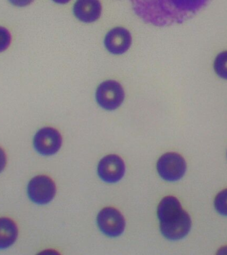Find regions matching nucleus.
I'll return each mask as SVG.
<instances>
[{
    "label": "nucleus",
    "instance_id": "f257e3e1",
    "mask_svg": "<svg viewBox=\"0 0 227 255\" xmlns=\"http://www.w3.org/2000/svg\"><path fill=\"white\" fill-rule=\"evenodd\" d=\"M133 11L157 27L181 24L204 9L212 0H130Z\"/></svg>",
    "mask_w": 227,
    "mask_h": 255
},
{
    "label": "nucleus",
    "instance_id": "f03ea898",
    "mask_svg": "<svg viewBox=\"0 0 227 255\" xmlns=\"http://www.w3.org/2000/svg\"><path fill=\"white\" fill-rule=\"evenodd\" d=\"M124 97L123 87L118 82L113 80L102 83L96 92L98 104L107 111H114L120 107Z\"/></svg>",
    "mask_w": 227,
    "mask_h": 255
},
{
    "label": "nucleus",
    "instance_id": "7ed1b4c3",
    "mask_svg": "<svg viewBox=\"0 0 227 255\" xmlns=\"http://www.w3.org/2000/svg\"><path fill=\"white\" fill-rule=\"evenodd\" d=\"M186 162L178 153H165L159 159L157 169L159 175L165 180L175 181L182 178L186 171Z\"/></svg>",
    "mask_w": 227,
    "mask_h": 255
},
{
    "label": "nucleus",
    "instance_id": "20e7f679",
    "mask_svg": "<svg viewBox=\"0 0 227 255\" xmlns=\"http://www.w3.org/2000/svg\"><path fill=\"white\" fill-rule=\"evenodd\" d=\"M27 191L29 198L34 203L40 205L47 204L55 197V184L50 177L39 175L30 181Z\"/></svg>",
    "mask_w": 227,
    "mask_h": 255
},
{
    "label": "nucleus",
    "instance_id": "39448f33",
    "mask_svg": "<svg viewBox=\"0 0 227 255\" xmlns=\"http://www.w3.org/2000/svg\"><path fill=\"white\" fill-rule=\"evenodd\" d=\"M97 223L100 229L107 236L116 237L123 232L125 220L117 209L106 207L99 213Z\"/></svg>",
    "mask_w": 227,
    "mask_h": 255
},
{
    "label": "nucleus",
    "instance_id": "423d86ee",
    "mask_svg": "<svg viewBox=\"0 0 227 255\" xmlns=\"http://www.w3.org/2000/svg\"><path fill=\"white\" fill-rule=\"evenodd\" d=\"M191 227V217L184 210L165 222L160 223L161 233L165 238L172 241L184 238Z\"/></svg>",
    "mask_w": 227,
    "mask_h": 255
},
{
    "label": "nucleus",
    "instance_id": "0eeeda50",
    "mask_svg": "<svg viewBox=\"0 0 227 255\" xmlns=\"http://www.w3.org/2000/svg\"><path fill=\"white\" fill-rule=\"evenodd\" d=\"M34 146L36 150L44 155L55 154L62 144V137L59 131L51 127L39 129L34 137Z\"/></svg>",
    "mask_w": 227,
    "mask_h": 255
},
{
    "label": "nucleus",
    "instance_id": "6e6552de",
    "mask_svg": "<svg viewBox=\"0 0 227 255\" xmlns=\"http://www.w3.org/2000/svg\"><path fill=\"white\" fill-rule=\"evenodd\" d=\"M125 173L124 163L116 155H107L102 159L98 167V173L103 181L115 183L122 178Z\"/></svg>",
    "mask_w": 227,
    "mask_h": 255
},
{
    "label": "nucleus",
    "instance_id": "1a4fd4ad",
    "mask_svg": "<svg viewBox=\"0 0 227 255\" xmlns=\"http://www.w3.org/2000/svg\"><path fill=\"white\" fill-rule=\"evenodd\" d=\"M131 35L128 30L117 27L111 29L106 35V49L113 55H122L127 51L131 44Z\"/></svg>",
    "mask_w": 227,
    "mask_h": 255
},
{
    "label": "nucleus",
    "instance_id": "9d476101",
    "mask_svg": "<svg viewBox=\"0 0 227 255\" xmlns=\"http://www.w3.org/2000/svg\"><path fill=\"white\" fill-rule=\"evenodd\" d=\"M75 17L84 23H93L99 19L102 13L99 0H77L74 5Z\"/></svg>",
    "mask_w": 227,
    "mask_h": 255
},
{
    "label": "nucleus",
    "instance_id": "9b49d317",
    "mask_svg": "<svg viewBox=\"0 0 227 255\" xmlns=\"http://www.w3.org/2000/svg\"><path fill=\"white\" fill-rule=\"evenodd\" d=\"M183 211L178 199L175 197L167 196L164 197L159 203L157 208V216L160 223H163Z\"/></svg>",
    "mask_w": 227,
    "mask_h": 255
},
{
    "label": "nucleus",
    "instance_id": "f8f14e48",
    "mask_svg": "<svg viewBox=\"0 0 227 255\" xmlns=\"http://www.w3.org/2000/svg\"><path fill=\"white\" fill-rule=\"evenodd\" d=\"M17 227L8 218H0V249L8 248L17 239Z\"/></svg>",
    "mask_w": 227,
    "mask_h": 255
},
{
    "label": "nucleus",
    "instance_id": "ddd939ff",
    "mask_svg": "<svg viewBox=\"0 0 227 255\" xmlns=\"http://www.w3.org/2000/svg\"><path fill=\"white\" fill-rule=\"evenodd\" d=\"M214 69L219 77L227 80V51L219 53L215 58Z\"/></svg>",
    "mask_w": 227,
    "mask_h": 255
},
{
    "label": "nucleus",
    "instance_id": "4468645a",
    "mask_svg": "<svg viewBox=\"0 0 227 255\" xmlns=\"http://www.w3.org/2000/svg\"><path fill=\"white\" fill-rule=\"evenodd\" d=\"M215 207L221 215L227 216V189L217 195L215 199Z\"/></svg>",
    "mask_w": 227,
    "mask_h": 255
},
{
    "label": "nucleus",
    "instance_id": "2eb2a0df",
    "mask_svg": "<svg viewBox=\"0 0 227 255\" xmlns=\"http://www.w3.org/2000/svg\"><path fill=\"white\" fill-rule=\"evenodd\" d=\"M11 41V35L6 28L0 26V53L9 47Z\"/></svg>",
    "mask_w": 227,
    "mask_h": 255
},
{
    "label": "nucleus",
    "instance_id": "dca6fc26",
    "mask_svg": "<svg viewBox=\"0 0 227 255\" xmlns=\"http://www.w3.org/2000/svg\"><path fill=\"white\" fill-rule=\"evenodd\" d=\"M34 0H9L10 3L17 7H25L31 4Z\"/></svg>",
    "mask_w": 227,
    "mask_h": 255
},
{
    "label": "nucleus",
    "instance_id": "f3484780",
    "mask_svg": "<svg viewBox=\"0 0 227 255\" xmlns=\"http://www.w3.org/2000/svg\"><path fill=\"white\" fill-rule=\"evenodd\" d=\"M6 164V156L3 149L0 147V172L3 171Z\"/></svg>",
    "mask_w": 227,
    "mask_h": 255
},
{
    "label": "nucleus",
    "instance_id": "a211bd4d",
    "mask_svg": "<svg viewBox=\"0 0 227 255\" xmlns=\"http://www.w3.org/2000/svg\"><path fill=\"white\" fill-rule=\"evenodd\" d=\"M53 1L59 4H66L69 3L71 0H53Z\"/></svg>",
    "mask_w": 227,
    "mask_h": 255
}]
</instances>
